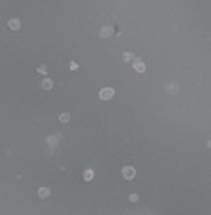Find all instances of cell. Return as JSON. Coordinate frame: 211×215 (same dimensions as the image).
I'll return each instance as SVG.
<instances>
[{
  "label": "cell",
  "mask_w": 211,
  "mask_h": 215,
  "mask_svg": "<svg viewBox=\"0 0 211 215\" xmlns=\"http://www.w3.org/2000/svg\"><path fill=\"white\" fill-rule=\"evenodd\" d=\"M113 95H114V90H113L111 86H106V88H102V90L99 92V97H100L102 101H109V99H113Z\"/></svg>",
  "instance_id": "cell-1"
},
{
  "label": "cell",
  "mask_w": 211,
  "mask_h": 215,
  "mask_svg": "<svg viewBox=\"0 0 211 215\" xmlns=\"http://www.w3.org/2000/svg\"><path fill=\"white\" fill-rule=\"evenodd\" d=\"M121 175H123V178L132 180L134 177H136V169H134L132 166H125V168L121 169Z\"/></svg>",
  "instance_id": "cell-2"
},
{
  "label": "cell",
  "mask_w": 211,
  "mask_h": 215,
  "mask_svg": "<svg viewBox=\"0 0 211 215\" xmlns=\"http://www.w3.org/2000/svg\"><path fill=\"white\" fill-rule=\"evenodd\" d=\"M134 71L136 72H144L146 71V65H144V62L142 60H139V58H134Z\"/></svg>",
  "instance_id": "cell-3"
},
{
  "label": "cell",
  "mask_w": 211,
  "mask_h": 215,
  "mask_svg": "<svg viewBox=\"0 0 211 215\" xmlns=\"http://www.w3.org/2000/svg\"><path fill=\"white\" fill-rule=\"evenodd\" d=\"M111 36H113V27H102L100 32H99V37H102V39L111 37Z\"/></svg>",
  "instance_id": "cell-4"
},
{
  "label": "cell",
  "mask_w": 211,
  "mask_h": 215,
  "mask_svg": "<svg viewBox=\"0 0 211 215\" xmlns=\"http://www.w3.org/2000/svg\"><path fill=\"white\" fill-rule=\"evenodd\" d=\"M40 88H42V90H51V88H53V79H49V78L42 79V81H40Z\"/></svg>",
  "instance_id": "cell-5"
},
{
  "label": "cell",
  "mask_w": 211,
  "mask_h": 215,
  "mask_svg": "<svg viewBox=\"0 0 211 215\" xmlns=\"http://www.w3.org/2000/svg\"><path fill=\"white\" fill-rule=\"evenodd\" d=\"M20 25H21V23H20V20H18V18H11V20H9V28L18 30V28H20Z\"/></svg>",
  "instance_id": "cell-6"
},
{
  "label": "cell",
  "mask_w": 211,
  "mask_h": 215,
  "mask_svg": "<svg viewBox=\"0 0 211 215\" xmlns=\"http://www.w3.org/2000/svg\"><path fill=\"white\" fill-rule=\"evenodd\" d=\"M93 177H95V173H93L92 169H85V171H83V178L86 180V182H92Z\"/></svg>",
  "instance_id": "cell-7"
},
{
  "label": "cell",
  "mask_w": 211,
  "mask_h": 215,
  "mask_svg": "<svg viewBox=\"0 0 211 215\" xmlns=\"http://www.w3.org/2000/svg\"><path fill=\"white\" fill-rule=\"evenodd\" d=\"M37 194H39V198H48V196H49V194H51V190H49V189H48V187H40V189H39V192H37Z\"/></svg>",
  "instance_id": "cell-8"
},
{
  "label": "cell",
  "mask_w": 211,
  "mask_h": 215,
  "mask_svg": "<svg viewBox=\"0 0 211 215\" xmlns=\"http://www.w3.org/2000/svg\"><path fill=\"white\" fill-rule=\"evenodd\" d=\"M165 90H167L169 94H173V95H174V94H178V90H179V86H178L176 83H171V85H167V86H165Z\"/></svg>",
  "instance_id": "cell-9"
},
{
  "label": "cell",
  "mask_w": 211,
  "mask_h": 215,
  "mask_svg": "<svg viewBox=\"0 0 211 215\" xmlns=\"http://www.w3.org/2000/svg\"><path fill=\"white\" fill-rule=\"evenodd\" d=\"M58 120H60L62 123H67V122H69V120H70V115H69V113H62Z\"/></svg>",
  "instance_id": "cell-10"
},
{
  "label": "cell",
  "mask_w": 211,
  "mask_h": 215,
  "mask_svg": "<svg viewBox=\"0 0 211 215\" xmlns=\"http://www.w3.org/2000/svg\"><path fill=\"white\" fill-rule=\"evenodd\" d=\"M123 60H125V62H130V60H134V55H132L130 51H125V53H123Z\"/></svg>",
  "instance_id": "cell-11"
},
{
  "label": "cell",
  "mask_w": 211,
  "mask_h": 215,
  "mask_svg": "<svg viewBox=\"0 0 211 215\" xmlns=\"http://www.w3.org/2000/svg\"><path fill=\"white\" fill-rule=\"evenodd\" d=\"M48 143L53 146V145H56V143H58V138H56V136H49V138H48Z\"/></svg>",
  "instance_id": "cell-12"
},
{
  "label": "cell",
  "mask_w": 211,
  "mask_h": 215,
  "mask_svg": "<svg viewBox=\"0 0 211 215\" xmlns=\"http://www.w3.org/2000/svg\"><path fill=\"white\" fill-rule=\"evenodd\" d=\"M69 69H70V71H77V69H79V65H77L76 62H70V64H69Z\"/></svg>",
  "instance_id": "cell-13"
},
{
  "label": "cell",
  "mask_w": 211,
  "mask_h": 215,
  "mask_svg": "<svg viewBox=\"0 0 211 215\" xmlns=\"http://www.w3.org/2000/svg\"><path fill=\"white\" fill-rule=\"evenodd\" d=\"M37 72L44 74V72H48V67H46V65H39V67H37Z\"/></svg>",
  "instance_id": "cell-14"
},
{
  "label": "cell",
  "mask_w": 211,
  "mask_h": 215,
  "mask_svg": "<svg viewBox=\"0 0 211 215\" xmlns=\"http://www.w3.org/2000/svg\"><path fill=\"white\" fill-rule=\"evenodd\" d=\"M129 199H130L132 203H136V201L139 199V196H137V194H130V196H129Z\"/></svg>",
  "instance_id": "cell-15"
}]
</instances>
